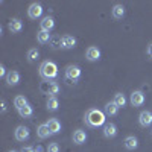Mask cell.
Segmentation results:
<instances>
[{
    "instance_id": "1",
    "label": "cell",
    "mask_w": 152,
    "mask_h": 152,
    "mask_svg": "<svg viewBox=\"0 0 152 152\" xmlns=\"http://www.w3.org/2000/svg\"><path fill=\"white\" fill-rule=\"evenodd\" d=\"M85 123L91 128H97V126H102L105 125V114L102 111H99L96 108H91L88 110L87 114H85Z\"/></svg>"
},
{
    "instance_id": "2",
    "label": "cell",
    "mask_w": 152,
    "mask_h": 152,
    "mask_svg": "<svg viewBox=\"0 0 152 152\" xmlns=\"http://www.w3.org/2000/svg\"><path fill=\"white\" fill-rule=\"evenodd\" d=\"M40 76L44 81H53L58 76V66L52 61H44L40 66Z\"/></svg>"
},
{
    "instance_id": "3",
    "label": "cell",
    "mask_w": 152,
    "mask_h": 152,
    "mask_svg": "<svg viewBox=\"0 0 152 152\" xmlns=\"http://www.w3.org/2000/svg\"><path fill=\"white\" fill-rule=\"evenodd\" d=\"M79 78H81V69L78 66H67V69H66V79L72 81L73 84H76Z\"/></svg>"
},
{
    "instance_id": "4",
    "label": "cell",
    "mask_w": 152,
    "mask_h": 152,
    "mask_svg": "<svg viewBox=\"0 0 152 152\" xmlns=\"http://www.w3.org/2000/svg\"><path fill=\"white\" fill-rule=\"evenodd\" d=\"M43 14V6L40 3H32L29 8H28V15L31 20H37V18H40Z\"/></svg>"
},
{
    "instance_id": "5",
    "label": "cell",
    "mask_w": 152,
    "mask_h": 152,
    "mask_svg": "<svg viewBox=\"0 0 152 152\" xmlns=\"http://www.w3.org/2000/svg\"><path fill=\"white\" fill-rule=\"evenodd\" d=\"M129 100H131L132 107H142V105L145 104V93H143V91H140V90L132 91V93H131Z\"/></svg>"
},
{
    "instance_id": "6",
    "label": "cell",
    "mask_w": 152,
    "mask_h": 152,
    "mask_svg": "<svg viewBox=\"0 0 152 152\" xmlns=\"http://www.w3.org/2000/svg\"><path fill=\"white\" fill-rule=\"evenodd\" d=\"M29 128L28 126H17V129L14 131V135H15V140H18V142H24V140H28L29 138Z\"/></svg>"
},
{
    "instance_id": "7",
    "label": "cell",
    "mask_w": 152,
    "mask_h": 152,
    "mask_svg": "<svg viewBox=\"0 0 152 152\" xmlns=\"http://www.w3.org/2000/svg\"><path fill=\"white\" fill-rule=\"evenodd\" d=\"M85 58H87L88 61H91V62L100 59V50H99V47L90 46V47L87 49V52H85Z\"/></svg>"
},
{
    "instance_id": "8",
    "label": "cell",
    "mask_w": 152,
    "mask_h": 152,
    "mask_svg": "<svg viewBox=\"0 0 152 152\" xmlns=\"http://www.w3.org/2000/svg\"><path fill=\"white\" fill-rule=\"evenodd\" d=\"M138 123H140L143 128H148V126L152 125V113L151 111H142L140 116H138Z\"/></svg>"
},
{
    "instance_id": "9",
    "label": "cell",
    "mask_w": 152,
    "mask_h": 152,
    "mask_svg": "<svg viewBox=\"0 0 152 152\" xmlns=\"http://www.w3.org/2000/svg\"><path fill=\"white\" fill-rule=\"evenodd\" d=\"M76 46V38L73 35H64V37H61V49H73Z\"/></svg>"
},
{
    "instance_id": "10",
    "label": "cell",
    "mask_w": 152,
    "mask_h": 152,
    "mask_svg": "<svg viewBox=\"0 0 152 152\" xmlns=\"http://www.w3.org/2000/svg\"><path fill=\"white\" fill-rule=\"evenodd\" d=\"M8 29L12 32V34H18L23 31V21L20 18H12L9 23H8Z\"/></svg>"
},
{
    "instance_id": "11",
    "label": "cell",
    "mask_w": 152,
    "mask_h": 152,
    "mask_svg": "<svg viewBox=\"0 0 152 152\" xmlns=\"http://www.w3.org/2000/svg\"><path fill=\"white\" fill-rule=\"evenodd\" d=\"M5 79H6V84L8 85H17L20 82V73L15 72V70H11V72L6 73Z\"/></svg>"
},
{
    "instance_id": "12",
    "label": "cell",
    "mask_w": 152,
    "mask_h": 152,
    "mask_svg": "<svg viewBox=\"0 0 152 152\" xmlns=\"http://www.w3.org/2000/svg\"><path fill=\"white\" fill-rule=\"evenodd\" d=\"M104 135L107 138H113L117 135V126L114 123H105L104 125Z\"/></svg>"
},
{
    "instance_id": "13",
    "label": "cell",
    "mask_w": 152,
    "mask_h": 152,
    "mask_svg": "<svg viewBox=\"0 0 152 152\" xmlns=\"http://www.w3.org/2000/svg\"><path fill=\"white\" fill-rule=\"evenodd\" d=\"M40 26H41V31H46V32H50L53 28H55V20L53 17H44L40 23Z\"/></svg>"
},
{
    "instance_id": "14",
    "label": "cell",
    "mask_w": 152,
    "mask_h": 152,
    "mask_svg": "<svg viewBox=\"0 0 152 152\" xmlns=\"http://www.w3.org/2000/svg\"><path fill=\"white\" fill-rule=\"evenodd\" d=\"M49 135H52V132H50V129H49V126L46 123L38 125V128H37V137L41 138V140H44V138H47Z\"/></svg>"
},
{
    "instance_id": "15",
    "label": "cell",
    "mask_w": 152,
    "mask_h": 152,
    "mask_svg": "<svg viewBox=\"0 0 152 152\" xmlns=\"http://www.w3.org/2000/svg\"><path fill=\"white\" fill-rule=\"evenodd\" d=\"M85 140H87L85 131L76 129V131L73 132V143H75V145H82V143H85Z\"/></svg>"
},
{
    "instance_id": "16",
    "label": "cell",
    "mask_w": 152,
    "mask_h": 152,
    "mask_svg": "<svg viewBox=\"0 0 152 152\" xmlns=\"http://www.w3.org/2000/svg\"><path fill=\"white\" fill-rule=\"evenodd\" d=\"M111 15H113V18H116V20H122L125 17V8H123V5H114L113 9H111Z\"/></svg>"
},
{
    "instance_id": "17",
    "label": "cell",
    "mask_w": 152,
    "mask_h": 152,
    "mask_svg": "<svg viewBox=\"0 0 152 152\" xmlns=\"http://www.w3.org/2000/svg\"><path fill=\"white\" fill-rule=\"evenodd\" d=\"M50 40H52V37H50L49 32L41 31V29L37 32V41L40 43V44H47V43H50Z\"/></svg>"
},
{
    "instance_id": "18",
    "label": "cell",
    "mask_w": 152,
    "mask_h": 152,
    "mask_svg": "<svg viewBox=\"0 0 152 152\" xmlns=\"http://www.w3.org/2000/svg\"><path fill=\"white\" fill-rule=\"evenodd\" d=\"M125 148L126 149H129V151H134L138 148V140H137V137L134 135H128L125 138Z\"/></svg>"
},
{
    "instance_id": "19",
    "label": "cell",
    "mask_w": 152,
    "mask_h": 152,
    "mask_svg": "<svg viewBox=\"0 0 152 152\" xmlns=\"http://www.w3.org/2000/svg\"><path fill=\"white\" fill-rule=\"evenodd\" d=\"M46 125L49 126V129H50V132H52V134H58L61 131V123H59L58 119H49V122Z\"/></svg>"
},
{
    "instance_id": "20",
    "label": "cell",
    "mask_w": 152,
    "mask_h": 152,
    "mask_svg": "<svg viewBox=\"0 0 152 152\" xmlns=\"http://www.w3.org/2000/svg\"><path fill=\"white\" fill-rule=\"evenodd\" d=\"M18 114L23 117V119H29V117H32V114H34V108H32V105H26V107H23L21 110H18Z\"/></svg>"
},
{
    "instance_id": "21",
    "label": "cell",
    "mask_w": 152,
    "mask_h": 152,
    "mask_svg": "<svg viewBox=\"0 0 152 152\" xmlns=\"http://www.w3.org/2000/svg\"><path fill=\"white\" fill-rule=\"evenodd\" d=\"M117 110H119V107L114 104V102H108V104L105 105V114H107V116H110V117L116 116V114H117Z\"/></svg>"
},
{
    "instance_id": "22",
    "label": "cell",
    "mask_w": 152,
    "mask_h": 152,
    "mask_svg": "<svg viewBox=\"0 0 152 152\" xmlns=\"http://www.w3.org/2000/svg\"><path fill=\"white\" fill-rule=\"evenodd\" d=\"M28 105V99L24 97L23 94H20V96H17L15 99H14V107L17 108V110H21L23 107H26Z\"/></svg>"
},
{
    "instance_id": "23",
    "label": "cell",
    "mask_w": 152,
    "mask_h": 152,
    "mask_svg": "<svg viewBox=\"0 0 152 152\" xmlns=\"http://www.w3.org/2000/svg\"><path fill=\"white\" fill-rule=\"evenodd\" d=\"M58 93H59V85H58L56 82H49L47 94H50V97H56Z\"/></svg>"
},
{
    "instance_id": "24",
    "label": "cell",
    "mask_w": 152,
    "mask_h": 152,
    "mask_svg": "<svg viewBox=\"0 0 152 152\" xmlns=\"http://www.w3.org/2000/svg\"><path fill=\"white\" fill-rule=\"evenodd\" d=\"M113 102L116 104L119 108H123V107L126 105V97H125L123 93H117L116 96H114V100H113Z\"/></svg>"
},
{
    "instance_id": "25",
    "label": "cell",
    "mask_w": 152,
    "mask_h": 152,
    "mask_svg": "<svg viewBox=\"0 0 152 152\" xmlns=\"http://www.w3.org/2000/svg\"><path fill=\"white\" fill-rule=\"evenodd\" d=\"M58 107H59V102H58L56 97H49L47 99V110L49 111H56Z\"/></svg>"
},
{
    "instance_id": "26",
    "label": "cell",
    "mask_w": 152,
    "mask_h": 152,
    "mask_svg": "<svg viewBox=\"0 0 152 152\" xmlns=\"http://www.w3.org/2000/svg\"><path fill=\"white\" fill-rule=\"evenodd\" d=\"M26 56H28V61H29V62H34V61L38 59V56H40V52H38V49L34 47V49H29V50H28V55H26Z\"/></svg>"
},
{
    "instance_id": "27",
    "label": "cell",
    "mask_w": 152,
    "mask_h": 152,
    "mask_svg": "<svg viewBox=\"0 0 152 152\" xmlns=\"http://www.w3.org/2000/svg\"><path fill=\"white\" fill-rule=\"evenodd\" d=\"M50 47H53V49H56V47H61V37H58V35H55V37H52V40H50Z\"/></svg>"
},
{
    "instance_id": "28",
    "label": "cell",
    "mask_w": 152,
    "mask_h": 152,
    "mask_svg": "<svg viewBox=\"0 0 152 152\" xmlns=\"http://www.w3.org/2000/svg\"><path fill=\"white\" fill-rule=\"evenodd\" d=\"M47 152H59V145H58L56 142L49 143V146H47Z\"/></svg>"
},
{
    "instance_id": "29",
    "label": "cell",
    "mask_w": 152,
    "mask_h": 152,
    "mask_svg": "<svg viewBox=\"0 0 152 152\" xmlns=\"http://www.w3.org/2000/svg\"><path fill=\"white\" fill-rule=\"evenodd\" d=\"M20 152H35V149L34 148H31V146H24V148H21V151Z\"/></svg>"
},
{
    "instance_id": "30",
    "label": "cell",
    "mask_w": 152,
    "mask_h": 152,
    "mask_svg": "<svg viewBox=\"0 0 152 152\" xmlns=\"http://www.w3.org/2000/svg\"><path fill=\"white\" fill-rule=\"evenodd\" d=\"M148 55H149V56L152 58V43H151V44L148 46Z\"/></svg>"
},
{
    "instance_id": "31",
    "label": "cell",
    "mask_w": 152,
    "mask_h": 152,
    "mask_svg": "<svg viewBox=\"0 0 152 152\" xmlns=\"http://www.w3.org/2000/svg\"><path fill=\"white\" fill-rule=\"evenodd\" d=\"M6 111V100H2V113Z\"/></svg>"
},
{
    "instance_id": "32",
    "label": "cell",
    "mask_w": 152,
    "mask_h": 152,
    "mask_svg": "<svg viewBox=\"0 0 152 152\" xmlns=\"http://www.w3.org/2000/svg\"><path fill=\"white\" fill-rule=\"evenodd\" d=\"M0 76H6V73H5V67H3V66H0Z\"/></svg>"
},
{
    "instance_id": "33",
    "label": "cell",
    "mask_w": 152,
    "mask_h": 152,
    "mask_svg": "<svg viewBox=\"0 0 152 152\" xmlns=\"http://www.w3.org/2000/svg\"><path fill=\"white\" fill-rule=\"evenodd\" d=\"M9 152H17V151H14V149H12V151H9Z\"/></svg>"
}]
</instances>
